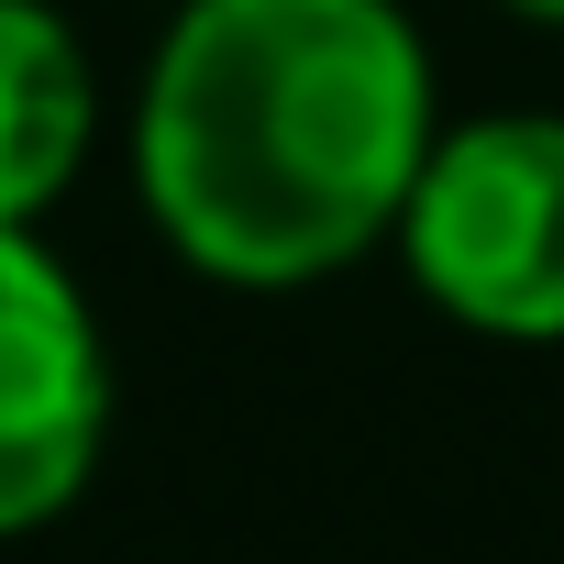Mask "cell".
<instances>
[{
  "instance_id": "obj_2",
  "label": "cell",
  "mask_w": 564,
  "mask_h": 564,
  "mask_svg": "<svg viewBox=\"0 0 564 564\" xmlns=\"http://www.w3.org/2000/svg\"><path fill=\"white\" fill-rule=\"evenodd\" d=\"M399 265L487 344H564V111L443 122L399 210Z\"/></svg>"
},
{
  "instance_id": "obj_5",
  "label": "cell",
  "mask_w": 564,
  "mask_h": 564,
  "mask_svg": "<svg viewBox=\"0 0 564 564\" xmlns=\"http://www.w3.org/2000/svg\"><path fill=\"white\" fill-rule=\"evenodd\" d=\"M498 12H520V23H564V0H498Z\"/></svg>"
},
{
  "instance_id": "obj_3",
  "label": "cell",
  "mask_w": 564,
  "mask_h": 564,
  "mask_svg": "<svg viewBox=\"0 0 564 564\" xmlns=\"http://www.w3.org/2000/svg\"><path fill=\"white\" fill-rule=\"evenodd\" d=\"M111 443V344L45 232L0 221V542L89 498Z\"/></svg>"
},
{
  "instance_id": "obj_1",
  "label": "cell",
  "mask_w": 564,
  "mask_h": 564,
  "mask_svg": "<svg viewBox=\"0 0 564 564\" xmlns=\"http://www.w3.org/2000/svg\"><path fill=\"white\" fill-rule=\"evenodd\" d=\"M443 144L399 0H177L133 100V188L210 289H322L399 243Z\"/></svg>"
},
{
  "instance_id": "obj_4",
  "label": "cell",
  "mask_w": 564,
  "mask_h": 564,
  "mask_svg": "<svg viewBox=\"0 0 564 564\" xmlns=\"http://www.w3.org/2000/svg\"><path fill=\"white\" fill-rule=\"evenodd\" d=\"M100 144V67L56 0H0V221L34 232Z\"/></svg>"
}]
</instances>
